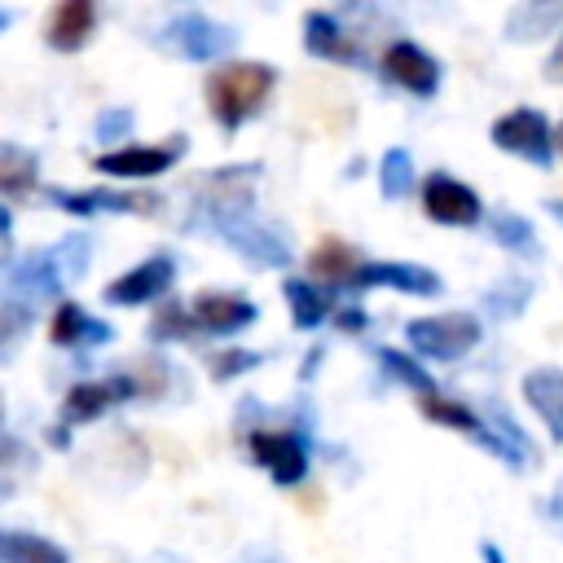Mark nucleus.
Wrapping results in <instances>:
<instances>
[{
  "label": "nucleus",
  "instance_id": "obj_1",
  "mask_svg": "<svg viewBox=\"0 0 563 563\" xmlns=\"http://www.w3.org/2000/svg\"><path fill=\"white\" fill-rule=\"evenodd\" d=\"M268 92H273V70L264 62H233L207 75V106L224 128H238L246 114H255Z\"/></svg>",
  "mask_w": 563,
  "mask_h": 563
},
{
  "label": "nucleus",
  "instance_id": "obj_2",
  "mask_svg": "<svg viewBox=\"0 0 563 563\" xmlns=\"http://www.w3.org/2000/svg\"><path fill=\"white\" fill-rule=\"evenodd\" d=\"M405 334H409L413 352L435 356V361H453V356H462V352H471L479 343V321L466 317V312H444V317L409 321Z\"/></svg>",
  "mask_w": 563,
  "mask_h": 563
},
{
  "label": "nucleus",
  "instance_id": "obj_3",
  "mask_svg": "<svg viewBox=\"0 0 563 563\" xmlns=\"http://www.w3.org/2000/svg\"><path fill=\"white\" fill-rule=\"evenodd\" d=\"M299 114H303L317 132L343 136V132L352 128V119H356V106H352V97H347L334 79H303V84H299Z\"/></svg>",
  "mask_w": 563,
  "mask_h": 563
},
{
  "label": "nucleus",
  "instance_id": "obj_4",
  "mask_svg": "<svg viewBox=\"0 0 563 563\" xmlns=\"http://www.w3.org/2000/svg\"><path fill=\"white\" fill-rule=\"evenodd\" d=\"M163 35H167V44H172L176 53H185V57H194V62L220 57V53H229L233 40H238L229 26H220V22L202 18V13H180Z\"/></svg>",
  "mask_w": 563,
  "mask_h": 563
},
{
  "label": "nucleus",
  "instance_id": "obj_5",
  "mask_svg": "<svg viewBox=\"0 0 563 563\" xmlns=\"http://www.w3.org/2000/svg\"><path fill=\"white\" fill-rule=\"evenodd\" d=\"M493 141H497L501 150H510V154L532 158V163H550V128H545V119H541L537 110H528V106L501 114V119L493 123Z\"/></svg>",
  "mask_w": 563,
  "mask_h": 563
},
{
  "label": "nucleus",
  "instance_id": "obj_6",
  "mask_svg": "<svg viewBox=\"0 0 563 563\" xmlns=\"http://www.w3.org/2000/svg\"><path fill=\"white\" fill-rule=\"evenodd\" d=\"M180 150H185V136H172V145H128V150L97 154L92 167L110 176H158L180 158Z\"/></svg>",
  "mask_w": 563,
  "mask_h": 563
},
{
  "label": "nucleus",
  "instance_id": "obj_7",
  "mask_svg": "<svg viewBox=\"0 0 563 563\" xmlns=\"http://www.w3.org/2000/svg\"><path fill=\"white\" fill-rule=\"evenodd\" d=\"M251 453L260 466H268V475L277 484H299L303 471H308V457H303V444L286 431H255L251 435Z\"/></svg>",
  "mask_w": 563,
  "mask_h": 563
},
{
  "label": "nucleus",
  "instance_id": "obj_8",
  "mask_svg": "<svg viewBox=\"0 0 563 563\" xmlns=\"http://www.w3.org/2000/svg\"><path fill=\"white\" fill-rule=\"evenodd\" d=\"M383 75L396 79V84H405L409 92H435V84H440L435 57L422 53L418 44H409V40L387 44V53H383Z\"/></svg>",
  "mask_w": 563,
  "mask_h": 563
},
{
  "label": "nucleus",
  "instance_id": "obj_9",
  "mask_svg": "<svg viewBox=\"0 0 563 563\" xmlns=\"http://www.w3.org/2000/svg\"><path fill=\"white\" fill-rule=\"evenodd\" d=\"M422 207L440 224H475L479 220V198L466 185L449 180V176H431L422 185Z\"/></svg>",
  "mask_w": 563,
  "mask_h": 563
},
{
  "label": "nucleus",
  "instance_id": "obj_10",
  "mask_svg": "<svg viewBox=\"0 0 563 563\" xmlns=\"http://www.w3.org/2000/svg\"><path fill=\"white\" fill-rule=\"evenodd\" d=\"M172 273H176L172 255H150L145 264H136L132 273H123L119 282L106 286V303H145L172 286Z\"/></svg>",
  "mask_w": 563,
  "mask_h": 563
},
{
  "label": "nucleus",
  "instance_id": "obj_11",
  "mask_svg": "<svg viewBox=\"0 0 563 563\" xmlns=\"http://www.w3.org/2000/svg\"><path fill=\"white\" fill-rule=\"evenodd\" d=\"M523 396L541 413V422L550 427V435L563 440V369L541 365V369L523 374Z\"/></svg>",
  "mask_w": 563,
  "mask_h": 563
},
{
  "label": "nucleus",
  "instance_id": "obj_12",
  "mask_svg": "<svg viewBox=\"0 0 563 563\" xmlns=\"http://www.w3.org/2000/svg\"><path fill=\"white\" fill-rule=\"evenodd\" d=\"M352 282L356 286H396L409 295H440V277L418 264H361Z\"/></svg>",
  "mask_w": 563,
  "mask_h": 563
},
{
  "label": "nucleus",
  "instance_id": "obj_13",
  "mask_svg": "<svg viewBox=\"0 0 563 563\" xmlns=\"http://www.w3.org/2000/svg\"><path fill=\"white\" fill-rule=\"evenodd\" d=\"M189 321L211 330V334H229V330H242L255 321V303H246L238 295H198Z\"/></svg>",
  "mask_w": 563,
  "mask_h": 563
},
{
  "label": "nucleus",
  "instance_id": "obj_14",
  "mask_svg": "<svg viewBox=\"0 0 563 563\" xmlns=\"http://www.w3.org/2000/svg\"><path fill=\"white\" fill-rule=\"evenodd\" d=\"M53 202H57V207H66V211H79V216L101 211V207H110V211H141V216H150V211L158 207V198H154V194H114V189H88V194L53 189Z\"/></svg>",
  "mask_w": 563,
  "mask_h": 563
},
{
  "label": "nucleus",
  "instance_id": "obj_15",
  "mask_svg": "<svg viewBox=\"0 0 563 563\" xmlns=\"http://www.w3.org/2000/svg\"><path fill=\"white\" fill-rule=\"evenodd\" d=\"M132 396V383L128 378H110V383H79L66 391V405H62V418L66 422H88L97 418L101 409H110L114 400Z\"/></svg>",
  "mask_w": 563,
  "mask_h": 563
},
{
  "label": "nucleus",
  "instance_id": "obj_16",
  "mask_svg": "<svg viewBox=\"0 0 563 563\" xmlns=\"http://www.w3.org/2000/svg\"><path fill=\"white\" fill-rule=\"evenodd\" d=\"M356 268H361V255H356V246L343 242V238H321V242L308 251V273H312L317 282L339 286V282H352Z\"/></svg>",
  "mask_w": 563,
  "mask_h": 563
},
{
  "label": "nucleus",
  "instance_id": "obj_17",
  "mask_svg": "<svg viewBox=\"0 0 563 563\" xmlns=\"http://www.w3.org/2000/svg\"><path fill=\"white\" fill-rule=\"evenodd\" d=\"M92 22H97V9L88 0H66L48 13V44L62 48V53H75L88 40Z\"/></svg>",
  "mask_w": 563,
  "mask_h": 563
},
{
  "label": "nucleus",
  "instance_id": "obj_18",
  "mask_svg": "<svg viewBox=\"0 0 563 563\" xmlns=\"http://www.w3.org/2000/svg\"><path fill=\"white\" fill-rule=\"evenodd\" d=\"M242 255H251L255 264H286V242L273 233V229H264V224H251V220H233V224H224L220 229Z\"/></svg>",
  "mask_w": 563,
  "mask_h": 563
},
{
  "label": "nucleus",
  "instance_id": "obj_19",
  "mask_svg": "<svg viewBox=\"0 0 563 563\" xmlns=\"http://www.w3.org/2000/svg\"><path fill=\"white\" fill-rule=\"evenodd\" d=\"M53 343L57 347H75V343H106L110 339V325H101V321H88L84 317V308H75V303H62L57 312H53Z\"/></svg>",
  "mask_w": 563,
  "mask_h": 563
},
{
  "label": "nucleus",
  "instance_id": "obj_20",
  "mask_svg": "<svg viewBox=\"0 0 563 563\" xmlns=\"http://www.w3.org/2000/svg\"><path fill=\"white\" fill-rule=\"evenodd\" d=\"M0 563H66V550L44 537H31V532L0 528Z\"/></svg>",
  "mask_w": 563,
  "mask_h": 563
},
{
  "label": "nucleus",
  "instance_id": "obj_21",
  "mask_svg": "<svg viewBox=\"0 0 563 563\" xmlns=\"http://www.w3.org/2000/svg\"><path fill=\"white\" fill-rule=\"evenodd\" d=\"M282 290H286V299H290V317H295L299 330H312L317 321H325V312H330L325 290H317L312 282H299V277H290Z\"/></svg>",
  "mask_w": 563,
  "mask_h": 563
},
{
  "label": "nucleus",
  "instance_id": "obj_22",
  "mask_svg": "<svg viewBox=\"0 0 563 563\" xmlns=\"http://www.w3.org/2000/svg\"><path fill=\"white\" fill-rule=\"evenodd\" d=\"M35 185V154L0 141V194H26Z\"/></svg>",
  "mask_w": 563,
  "mask_h": 563
},
{
  "label": "nucleus",
  "instance_id": "obj_23",
  "mask_svg": "<svg viewBox=\"0 0 563 563\" xmlns=\"http://www.w3.org/2000/svg\"><path fill=\"white\" fill-rule=\"evenodd\" d=\"M303 31H308V48L312 53H321V57H356V44L343 40V31L325 13H308L303 18Z\"/></svg>",
  "mask_w": 563,
  "mask_h": 563
},
{
  "label": "nucleus",
  "instance_id": "obj_24",
  "mask_svg": "<svg viewBox=\"0 0 563 563\" xmlns=\"http://www.w3.org/2000/svg\"><path fill=\"white\" fill-rule=\"evenodd\" d=\"M57 277H62V273H57L53 255H31V260H22V264H18L13 286H22V290H31V295H53V290L62 286Z\"/></svg>",
  "mask_w": 563,
  "mask_h": 563
},
{
  "label": "nucleus",
  "instance_id": "obj_25",
  "mask_svg": "<svg viewBox=\"0 0 563 563\" xmlns=\"http://www.w3.org/2000/svg\"><path fill=\"white\" fill-rule=\"evenodd\" d=\"M493 238H497L501 246H510V251L537 255V233H532V224H528L523 216H515V211H497V216H493Z\"/></svg>",
  "mask_w": 563,
  "mask_h": 563
},
{
  "label": "nucleus",
  "instance_id": "obj_26",
  "mask_svg": "<svg viewBox=\"0 0 563 563\" xmlns=\"http://www.w3.org/2000/svg\"><path fill=\"white\" fill-rule=\"evenodd\" d=\"M418 409H422L431 422H440V427H453V431H479L475 413H471L466 405H457V400H444V396H418Z\"/></svg>",
  "mask_w": 563,
  "mask_h": 563
},
{
  "label": "nucleus",
  "instance_id": "obj_27",
  "mask_svg": "<svg viewBox=\"0 0 563 563\" xmlns=\"http://www.w3.org/2000/svg\"><path fill=\"white\" fill-rule=\"evenodd\" d=\"M378 365L391 374V378H400V383H409V387H418L422 396H431V374L409 356V352H396V347H383L378 352Z\"/></svg>",
  "mask_w": 563,
  "mask_h": 563
},
{
  "label": "nucleus",
  "instance_id": "obj_28",
  "mask_svg": "<svg viewBox=\"0 0 563 563\" xmlns=\"http://www.w3.org/2000/svg\"><path fill=\"white\" fill-rule=\"evenodd\" d=\"M413 185V158L409 150H387L383 154V194L387 198H405Z\"/></svg>",
  "mask_w": 563,
  "mask_h": 563
},
{
  "label": "nucleus",
  "instance_id": "obj_29",
  "mask_svg": "<svg viewBox=\"0 0 563 563\" xmlns=\"http://www.w3.org/2000/svg\"><path fill=\"white\" fill-rule=\"evenodd\" d=\"M88 246H92V242H88L84 233H70L62 246H53V264H57V273H62V277H79V273L88 268V255H92Z\"/></svg>",
  "mask_w": 563,
  "mask_h": 563
},
{
  "label": "nucleus",
  "instance_id": "obj_30",
  "mask_svg": "<svg viewBox=\"0 0 563 563\" xmlns=\"http://www.w3.org/2000/svg\"><path fill=\"white\" fill-rule=\"evenodd\" d=\"M31 330V312L22 303H4L0 308V361H9V347Z\"/></svg>",
  "mask_w": 563,
  "mask_h": 563
},
{
  "label": "nucleus",
  "instance_id": "obj_31",
  "mask_svg": "<svg viewBox=\"0 0 563 563\" xmlns=\"http://www.w3.org/2000/svg\"><path fill=\"white\" fill-rule=\"evenodd\" d=\"M189 317H185V308L180 303H167L158 317H154V325H150V334L154 339H180V334H189Z\"/></svg>",
  "mask_w": 563,
  "mask_h": 563
},
{
  "label": "nucleus",
  "instance_id": "obj_32",
  "mask_svg": "<svg viewBox=\"0 0 563 563\" xmlns=\"http://www.w3.org/2000/svg\"><path fill=\"white\" fill-rule=\"evenodd\" d=\"M523 299H528V282H519V277H510L506 290H488V308L493 312H515Z\"/></svg>",
  "mask_w": 563,
  "mask_h": 563
},
{
  "label": "nucleus",
  "instance_id": "obj_33",
  "mask_svg": "<svg viewBox=\"0 0 563 563\" xmlns=\"http://www.w3.org/2000/svg\"><path fill=\"white\" fill-rule=\"evenodd\" d=\"M559 22V9H541V13H528V9H519L515 18H510V35L519 40V31L528 26V35L523 40H532V31H541V26H554Z\"/></svg>",
  "mask_w": 563,
  "mask_h": 563
},
{
  "label": "nucleus",
  "instance_id": "obj_34",
  "mask_svg": "<svg viewBox=\"0 0 563 563\" xmlns=\"http://www.w3.org/2000/svg\"><path fill=\"white\" fill-rule=\"evenodd\" d=\"M255 361H260L255 352H238V347H233V352L211 356V374H216V378H229V374H238V369H251Z\"/></svg>",
  "mask_w": 563,
  "mask_h": 563
},
{
  "label": "nucleus",
  "instance_id": "obj_35",
  "mask_svg": "<svg viewBox=\"0 0 563 563\" xmlns=\"http://www.w3.org/2000/svg\"><path fill=\"white\" fill-rule=\"evenodd\" d=\"M128 128H132V110H106L97 119V136L101 141H119V136H128Z\"/></svg>",
  "mask_w": 563,
  "mask_h": 563
},
{
  "label": "nucleus",
  "instance_id": "obj_36",
  "mask_svg": "<svg viewBox=\"0 0 563 563\" xmlns=\"http://www.w3.org/2000/svg\"><path fill=\"white\" fill-rule=\"evenodd\" d=\"M339 330H347V334L365 330V312H361V308H343V312H339Z\"/></svg>",
  "mask_w": 563,
  "mask_h": 563
},
{
  "label": "nucleus",
  "instance_id": "obj_37",
  "mask_svg": "<svg viewBox=\"0 0 563 563\" xmlns=\"http://www.w3.org/2000/svg\"><path fill=\"white\" fill-rule=\"evenodd\" d=\"M545 79H554V84H563V40L554 44V53H550V62H545Z\"/></svg>",
  "mask_w": 563,
  "mask_h": 563
},
{
  "label": "nucleus",
  "instance_id": "obj_38",
  "mask_svg": "<svg viewBox=\"0 0 563 563\" xmlns=\"http://www.w3.org/2000/svg\"><path fill=\"white\" fill-rule=\"evenodd\" d=\"M479 554H484V563H506V559H501V550H497V545H488V541L479 545Z\"/></svg>",
  "mask_w": 563,
  "mask_h": 563
},
{
  "label": "nucleus",
  "instance_id": "obj_39",
  "mask_svg": "<svg viewBox=\"0 0 563 563\" xmlns=\"http://www.w3.org/2000/svg\"><path fill=\"white\" fill-rule=\"evenodd\" d=\"M4 26H9V13H4V9H0V31H4Z\"/></svg>",
  "mask_w": 563,
  "mask_h": 563
},
{
  "label": "nucleus",
  "instance_id": "obj_40",
  "mask_svg": "<svg viewBox=\"0 0 563 563\" xmlns=\"http://www.w3.org/2000/svg\"><path fill=\"white\" fill-rule=\"evenodd\" d=\"M559 145H563V128H559Z\"/></svg>",
  "mask_w": 563,
  "mask_h": 563
},
{
  "label": "nucleus",
  "instance_id": "obj_41",
  "mask_svg": "<svg viewBox=\"0 0 563 563\" xmlns=\"http://www.w3.org/2000/svg\"><path fill=\"white\" fill-rule=\"evenodd\" d=\"M0 277H4V264H0Z\"/></svg>",
  "mask_w": 563,
  "mask_h": 563
},
{
  "label": "nucleus",
  "instance_id": "obj_42",
  "mask_svg": "<svg viewBox=\"0 0 563 563\" xmlns=\"http://www.w3.org/2000/svg\"><path fill=\"white\" fill-rule=\"evenodd\" d=\"M0 413H4V405H0Z\"/></svg>",
  "mask_w": 563,
  "mask_h": 563
},
{
  "label": "nucleus",
  "instance_id": "obj_43",
  "mask_svg": "<svg viewBox=\"0 0 563 563\" xmlns=\"http://www.w3.org/2000/svg\"><path fill=\"white\" fill-rule=\"evenodd\" d=\"M264 563H273V559H264Z\"/></svg>",
  "mask_w": 563,
  "mask_h": 563
}]
</instances>
